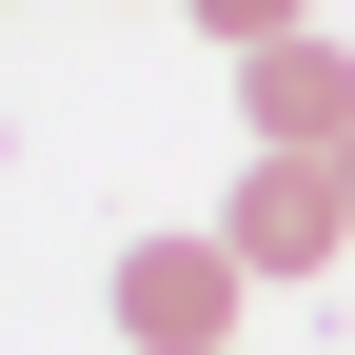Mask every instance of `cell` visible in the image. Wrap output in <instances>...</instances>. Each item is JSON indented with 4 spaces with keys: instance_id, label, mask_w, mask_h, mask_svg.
<instances>
[{
    "instance_id": "3",
    "label": "cell",
    "mask_w": 355,
    "mask_h": 355,
    "mask_svg": "<svg viewBox=\"0 0 355 355\" xmlns=\"http://www.w3.org/2000/svg\"><path fill=\"white\" fill-rule=\"evenodd\" d=\"M237 119H257V158H336L355 139V40H316V20L257 40V60H237Z\"/></svg>"
},
{
    "instance_id": "2",
    "label": "cell",
    "mask_w": 355,
    "mask_h": 355,
    "mask_svg": "<svg viewBox=\"0 0 355 355\" xmlns=\"http://www.w3.org/2000/svg\"><path fill=\"white\" fill-rule=\"evenodd\" d=\"M217 237H237V277H336L355 198H336V158H257L237 198H217Z\"/></svg>"
},
{
    "instance_id": "1",
    "label": "cell",
    "mask_w": 355,
    "mask_h": 355,
    "mask_svg": "<svg viewBox=\"0 0 355 355\" xmlns=\"http://www.w3.org/2000/svg\"><path fill=\"white\" fill-rule=\"evenodd\" d=\"M99 296H119V355H217L257 277H237V237H119Z\"/></svg>"
},
{
    "instance_id": "5",
    "label": "cell",
    "mask_w": 355,
    "mask_h": 355,
    "mask_svg": "<svg viewBox=\"0 0 355 355\" xmlns=\"http://www.w3.org/2000/svg\"><path fill=\"white\" fill-rule=\"evenodd\" d=\"M336 198H355V139H336Z\"/></svg>"
},
{
    "instance_id": "4",
    "label": "cell",
    "mask_w": 355,
    "mask_h": 355,
    "mask_svg": "<svg viewBox=\"0 0 355 355\" xmlns=\"http://www.w3.org/2000/svg\"><path fill=\"white\" fill-rule=\"evenodd\" d=\"M198 40H237V60H257V40H296V0H198Z\"/></svg>"
}]
</instances>
